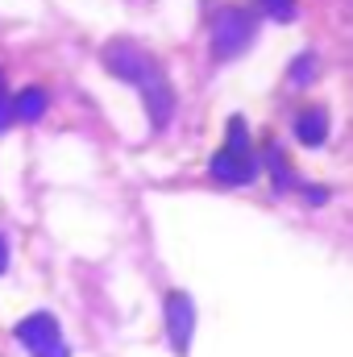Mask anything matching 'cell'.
I'll return each instance as SVG.
<instances>
[{"mask_svg": "<svg viewBox=\"0 0 353 357\" xmlns=\"http://www.w3.org/2000/svg\"><path fill=\"white\" fill-rule=\"evenodd\" d=\"M13 337H17L33 357H71L67 341H63V328H59V320H54L50 312H33V316L17 320Z\"/></svg>", "mask_w": 353, "mask_h": 357, "instance_id": "cell-4", "label": "cell"}, {"mask_svg": "<svg viewBox=\"0 0 353 357\" xmlns=\"http://www.w3.org/2000/svg\"><path fill=\"white\" fill-rule=\"evenodd\" d=\"M104 67H108L117 79L142 88V100H146L154 125H167V121H171V112H175V91H171V79H167L163 63H158L150 50H142V46L129 42V38H112V42L104 46Z\"/></svg>", "mask_w": 353, "mask_h": 357, "instance_id": "cell-1", "label": "cell"}, {"mask_svg": "<svg viewBox=\"0 0 353 357\" xmlns=\"http://www.w3.org/2000/svg\"><path fill=\"white\" fill-rule=\"evenodd\" d=\"M8 121H13V104H8V96H4V79H0V133L8 129Z\"/></svg>", "mask_w": 353, "mask_h": 357, "instance_id": "cell-9", "label": "cell"}, {"mask_svg": "<svg viewBox=\"0 0 353 357\" xmlns=\"http://www.w3.org/2000/svg\"><path fill=\"white\" fill-rule=\"evenodd\" d=\"M308 199H312V204H324V199H329V191H324V187H308Z\"/></svg>", "mask_w": 353, "mask_h": 357, "instance_id": "cell-11", "label": "cell"}, {"mask_svg": "<svg viewBox=\"0 0 353 357\" xmlns=\"http://www.w3.org/2000/svg\"><path fill=\"white\" fill-rule=\"evenodd\" d=\"M262 4V13L270 21H291L295 17V0H258Z\"/></svg>", "mask_w": 353, "mask_h": 357, "instance_id": "cell-8", "label": "cell"}, {"mask_svg": "<svg viewBox=\"0 0 353 357\" xmlns=\"http://www.w3.org/2000/svg\"><path fill=\"white\" fill-rule=\"evenodd\" d=\"M295 137H299L303 146H320V142L329 137V112H324V108H303V112L295 116Z\"/></svg>", "mask_w": 353, "mask_h": 357, "instance_id": "cell-6", "label": "cell"}, {"mask_svg": "<svg viewBox=\"0 0 353 357\" xmlns=\"http://www.w3.org/2000/svg\"><path fill=\"white\" fill-rule=\"evenodd\" d=\"M208 171H212V178H220V183H229V187L254 183V175H258V154H254V146H250V133H246V121H241V116L229 121V142L212 154Z\"/></svg>", "mask_w": 353, "mask_h": 357, "instance_id": "cell-2", "label": "cell"}, {"mask_svg": "<svg viewBox=\"0 0 353 357\" xmlns=\"http://www.w3.org/2000/svg\"><path fill=\"white\" fill-rule=\"evenodd\" d=\"M191 333H195V307L183 291H171L167 295V337L179 357H187V349H191Z\"/></svg>", "mask_w": 353, "mask_h": 357, "instance_id": "cell-5", "label": "cell"}, {"mask_svg": "<svg viewBox=\"0 0 353 357\" xmlns=\"http://www.w3.org/2000/svg\"><path fill=\"white\" fill-rule=\"evenodd\" d=\"M4 266H8V241L0 237V274H4Z\"/></svg>", "mask_w": 353, "mask_h": 357, "instance_id": "cell-12", "label": "cell"}, {"mask_svg": "<svg viewBox=\"0 0 353 357\" xmlns=\"http://www.w3.org/2000/svg\"><path fill=\"white\" fill-rule=\"evenodd\" d=\"M254 42V13L241 4H220L212 17V54L220 63L246 54V46Z\"/></svg>", "mask_w": 353, "mask_h": 357, "instance_id": "cell-3", "label": "cell"}, {"mask_svg": "<svg viewBox=\"0 0 353 357\" xmlns=\"http://www.w3.org/2000/svg\"><path fill=\"white\" fill-rule=\"evenodd\" d=\"M8 104H13V116H17V121H42L50 96H46L42 88H25L17 100H8Z\"/></svg>", "mask_w": 353, "mask_h": 357, "instance_id": "cell-7", "label": "cell"}, {"mask_svg": "<svg viewBox=\"0 0 353 357\" xmlns=\"http://www.w3.org/2000/svg\"><path fill=\"white\" fill-rule=\"evenodd\" d=\"M312 75V54H299V67H295V79H308Z\"/></svg>", "mask_w": 353, "mask_h": 357, "instance_id": "cell-10", "label": "cell"}]
</instances>
